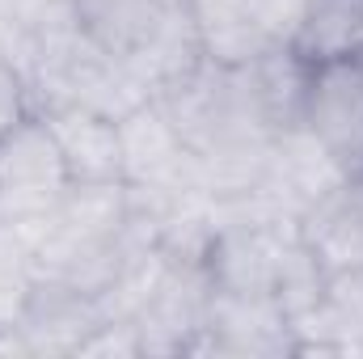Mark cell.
<instances>
[{"mask_svg":"<svg viewBox=\"0 0 363 359\" xmlns=\"http://www.w3.org/2000/svg\"><path fill=\"white\" fill-rule=\"evenodd\" d=\"M308 64L363 47V0H308L304 26L291 43Z\"/></svg>","mask_w":363,"mask_h":359,"instance_id":"cell-10","label":"cell"},{"mask_svg":"<svg viewBox=\"0 0 363 359\" xmlns=\"http://www.w3.org/2000/svg\"><path fill=\"white\" fill-rule=\"evenodd\" d=\"M68 165L43 114H30L0 136V224L34 228L68 194Z\"/></svg>","mask_w":363,"mask_h":359,"instance_id":"cell-1","label":"cell"},{"mask_svg":"<svg viewBox=\"0 0 363 359\" xmlns=\"http://www.w3.org/2000/svg\"><path fill=\"white\" fill-rule=\"evenodd\" d=\"M118 140H123V182L131 186H199L194 174V153L186 148L174 118L161 110L157 97L140 101L118 118ZM203 190V186H199Z\"/></svg>","mask_w":363,"mask_h":359,"instance_id":"cell-4","label":"cell"},{"mask_svg":"<svg viewBox=\"0 0 363 359\" xmlns=\"http://www.w3.org/2000/svg\"><path fill=\"white\" fill-rule=\"evenodd\" d=\"M60 144V157L72 182H123V140L118 118L89 106H47L38 110Z\"/></svg>","mask_w":363,"mask_h":359,"instance_id":"cell-7","label":"cell"},{"mask_svg":"<svg viewBox=\"0 0 363 359\" xmlns=\"http://www.w3.org/2000/svg\"><path fill=\"white\" fill-rule=\"evenodd\" d=\"M194 355H296L291 317L271 292H211Z\"/></svg>","mask_w":363,"mask_h":359,"instance_id":"cell-3","label":"cell"},{"mask_svg":"<svg viewBox=\"0 0 363 359\" xmlns=\"http://www.w3.org/2000/svg\"><path fill=\"white\" fill-rule=\"evenodd\" d=\"M101 321H106V309L97 296L60 279H34L30 300L17 317V330L26 334L34 355H77Z\"/></svg>","mask_w":363,"mask_h":359,"instance_id":"cell-5","label":"cell"},{"mask_svg":"<svg viewBox=\"0 0 363 359\" xmlns=\"http://www.w3.org/2000/svg\"><path fill=\"white\" fill-rule=\"evenodd\" d=\"M68 4L93 47L118 64H135L157 43L169 13H178L165 9L161 0H68Z\"/></svg>","mask_w":363,"mask_h":359,"instance_id":"cell-9","label":"cell"},{"mask_svg":"<svg viewBox=\"0 0 363 359\" xmlns=\"http://www.w3.org/2000/svg\"><path fill=\"white\" fill-rule=\"evenodd\" d=\"M296 233L325 275L363 270V174H347L317 194L296 220Z\"/></svg>","mask_w":363,"mask_h":359,"instance_id":"cell-6","label":"cell"},{"mask_svg":"<svg viewBox=\"0 0 363 359\" xmlns=\"http://www.w3.org/2000/svg\"><path fill=\"white\" fill-rule=\"evenodd\" d=\"M308 60L296 47H271L258 60H250L245 68H237L245 101L254 110V118L279 136L291 127H304V93H308Z\"/></svg>","mask_w":363,"mask_h":359,"instance_id":"cell-8","label":"cell"},{"mask_svg":"<svg viewBox=\"0 0 363 359\" xmlns=\"http://www.w3.org/2000/svg\"><path fill=\"white\" fill-rule=\"evenodd\" d=\"M308 0H250V21L267 38V47H291L304 26Z\"/></svg>","mask_w":363,"mask_h":359,"instance_id":"cell-12","label":"cell"},{"mask_svg":"<svg viewBox=\"0 0 363 359\" xmlns=\"http://www.w3.org/2000/svg\"><path fill=\"white\" fill-rule=\"evenodd\" d=\"M34 245L26 228L0 224V326H17L34 287Z\"/></svg>","mask_w":363,"mask_h":359,"instance_id":"cell-11","label":"cell"},{"mask_svg":"<svg viewBox=\"0 0 363 359\" xmlns=\"http://www.w3.org/2000/svg\"><path fill=\"white\" fill-rule=\"evenodd\" d=\"M304 131L338 161L342 174H363V47L308 68Z\"/></svg>","mask_w":363,"mask_h":359,"instance_id":"cell-2","label":"cell"},{"mask_svg":"<svg viewBox=\"0 0 363 359\" xmlns=\"http://www.w3.org/2000/svg\"><path fill=\"white\" fill-rule=\"evenodd\" d=\"M165 9H186V0H161Z\"/></svg>","mask_w":363,"mask_h":359,"instance_id":"cell-13","label":"cell"}]
</instances>
